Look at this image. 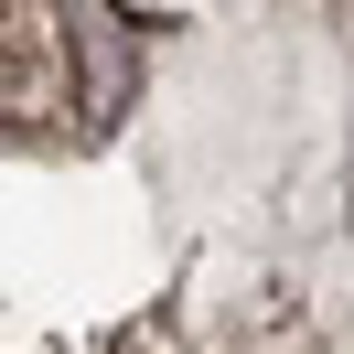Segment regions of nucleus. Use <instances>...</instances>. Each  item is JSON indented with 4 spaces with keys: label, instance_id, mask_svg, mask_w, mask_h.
Here are the masks:
<instances>
[{
    "label": "nucleus",
    "instance_id": "f257e3e1",
    "mask_svg": "<svg viewBox=\"0 0 354 354\" xmlns=\"http://www.w3.org/2000/svg\"><path fill=\"white\" fill-rule=\"evenodd\" d=\"M75 86L65 32H54L44 0H0V118H54Z\"/></svg>",
    "mask_w": 354,
    "mask_h": 354
}]
</instances>
